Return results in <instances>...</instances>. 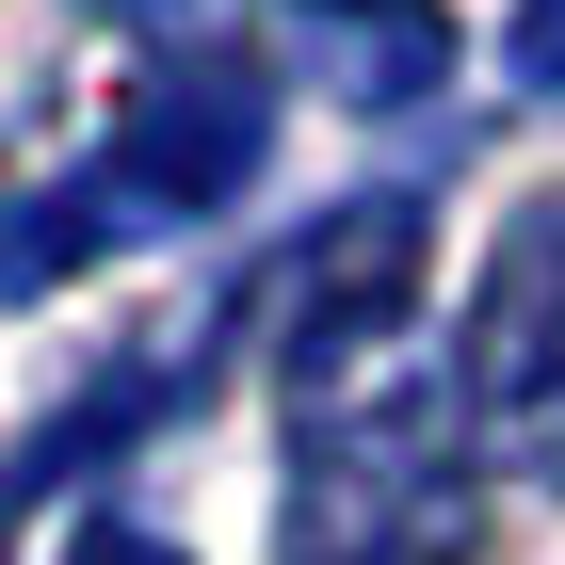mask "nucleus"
Listing matches in <instances>:
<instances>
[{
  "label": "nucleus",
  "mask_w": 565,
  "mask_h": 565,
  "mask_svg": "<svg viewBox=\"0 0 565 565\" xmlns=\"http://www.w3.org/2000/svg\"><path fill=\"white\" fill-rule=\"evenodd\" d=\"M469 469H484L469 404L420 340L291 372V518H275V550L291 565H469V533H484Z\"/></svg>",
  "instance_id": "f257e3e1"
},
{
  "label": "nucleus",
  "mask_w": 565,
  "mask_h": 565,
  "mask_svg": "<svg viewBox=\"0 0 565 565\" xmlns=\"http://www.w3.org/2000/svg\"><path fill=\"white\" fill-rule=\"evenodd\" d=\"M259 162H275V82L243 49H194V65L130 82V114H114V146H97L82 178L0 194V291H65V275L114 259V243H162V226L226 211Z\"/></svg>",
  "instance_id": "f03ea898"
},
{
  "label": "nucleus",
  "mask_w": 565,
  "mask_h": 565,
  "mask_svg": "<svg viewBox=\"0 0 565 565\" xmlns=\"http://www.w3.org/2000/svg\"><path fill=\"white\" fill-rule=\"evenodd\" d=\"M452 404H469V452L518 484H565V194H533L469 275V323H452Z\"/></svg>",
  "instance_id": "7ed1b4c3"
},
{
  "label": "nucleus",
  "mask_w": 565,
  "mask_h": 565,
  "mask_svg": "<svg viewBox=\"0 0 565 565\" xmlns=\"http://www.w3.org/2000/svg\"><path fill=\"white\" fill-rule=\"evenodd\" d=\"M211 388V323H146L130 355H114V372H97L82 404H65V420L33 436V452H17V484H0V518H33L49 484H82L97 452H114V436H146V420H178V404Z\"/></svg>",
  "instance_id": "20e7f679"
},
{
  "label": "nucleus",
  "mask_w": 565,
  "mask_h": 565,
  "mask_svg": "<svg viewBox=\"0 0 565 565\" xmlns=\"http://www.w3.org/2000/svg\"><path fill=\"white\" fill-rule=\"evenodd\" d=\"M291 17H307V49H323L340 97H420V82H452V17H436V0H291Z\"/></svg>",
  "instance_id": "39448f33"
},
{
  "label": "nucleus",
  "mask_w": 565,
  "mask_h": 565,
  "mask_svg": "<svg viewBox=\"0 0 565 565\" xmlns=\"http://www.w3.org/2000/svg\"><path fill=\"white\" fill-rule=\"evenodd\" d=\"M518 82L565 97V0H518Z\"/></svg>",
  "instance_id": "423d86ee"
},
{
  "label": "nucleus",
  "mask_w": 565,
  "mask_h": 565,
  "mask_svg": "<svg viewBox=\"0 0 565 565\" xmlns=\"http://www.w3.org/2000/svg\"><path fill=\"white\" fill-rule=\"evenodd\" d=\"M65 565H194V550H162L146 518H97V533H65Z\"/></svg>",
  "instance_id": "0eeeda50"
},
{
  "label": "nucleus",
  "mask_w": 565,
  "mask_h": 565,
  "mask_svg": "<svg viewBox=\"0 0 565 565\" xmlns=\"http://www.w3.org/2000/svg\"><path fill=\"white\" fill-rule=\"evenodd\" d=\"M114 17H162V0H114Z\"/></svg>",
  "instance_id": "6e6552de"
}]
</instances>
